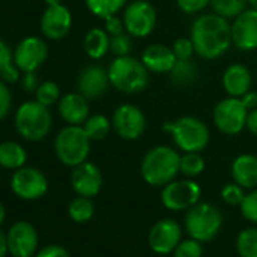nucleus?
Here are the masks:
<instances>
[{"label":"nucleus","instance_id":"47","mask_svg":"<svg viewBox=\"0 0 257 257\" xmlns=\"http://www.w3.org/2000/svg\"><path fill=\"white\" fill-rule=\"evenodd\" d=\"M8 251V237L0 231V257H5Z\"/></svg>","mask_w":257,"mask_h":257},{"label":"nucleus","instance_id":"40","mask_svg":"<svg viewBox=\"0 0 257 257\" xmlns=\"http://www.w3.org/2000/svg\"><path fill=\"white\" fill-rule=\"evenodd\" d=\"M176 2L179 10L185 14H198L210 5V0H176Z\"/></svg>","mask_w":257,"mask_h":257},{"label":"nucleus","instance_id":"39","mask_svg":"<svg viewBox=\"0 0 257 257\" xmlns=\"http://www.w3.org/2000/svg\"><path fill=\"white\" fill-rule=\"evenodd\" d=\"M171 49H173L177 61L192 59V56L195 53V47H194V43H192L191 37L189 38H177Z\"/></svg>","mask_w":257,"mask_h":257},{"label":"nucleus","instance_id":"2","mask_svg":"<svg viewBox=\"0 0 257 257\" xmlns=\"http://www.w3.org/2000/svg\"><path fill=\"white\" fill-rule=\"evenodd\" d=\"M180 173V155L168 146H156L141 162V176L150 186H165Z\"/></svg>","mask_w":257,"mask_h":257},{"label":"nucleus","instance_id":"34","mask_svg":"<svg viewBox=\"0 0 257 257\" xmlns=\"http://www.w3.org/2000/svg\"><path fill=\"white\" fill-rule=\"evenodd\" d=\"M35 97H37V101L43 103L44 106H52L55 104L56 101H59L61 98V91H59V86L52 82V80H47V82H43L38 85L37 91H35Z\"/></svg>","mask_w":257,"mask_h":257},{"label":"nucleus","instance_id":"32","mask_svg":"<svg viewBox=\"0 0 257 257\" xmlns=\"http://www.w3.org/2000/svg\"><path fill=\"white\" fill-rule=\"evenodd\" d=\"M68 215L74 222H86L94 215V204L88 197H77L68 206Z\"/></svg>","mask_w":257,"mask_h":257},{"label":"nucleus","instance_id":"49","mask_svg":"<svg viewBox=\"0 0 257 257\" xmlns=\"http://www.w3.org/2000/svg\"><path fill=\"white\" fill-rule=\"evenodd\" d=\"M44 2L47 4V7H52V5H59L62 0H44Z\"/></svg>","mask_w":257,"mask_h":257},{"label":"nucleus","instance_id":"36","mask_svg":"<svg viewBox=\"0 0 257 257\" xmlns=\"http://www.w3.org/2000/svg\"><path fill=\"white\" fill-rule=\"evenodd\" d=\"M239 207H240L242 216L246 221H249L252 224H257V189L245 194V197H243Z\"/></svg>","mask_w":257,"mask_h":257},{"label":"nucleus","instance_id":"11","mask_svg":"<svg viewBox=\"0 0 257 257\" xmlns=\"http://www.w3.org/2000/svg\"><path fill=\"white\" fill-rule=\"evenodd\" d=\"M112 127L119 138L135 141L144 134L147 127V118L138 106L124 103L115 109L112 116Z\"/></svg>","mask_w":257,"mask_h":257},{"label":"nucleus","instance_id":"6","mask_svg":"<svg viewBox=\"0 0 257 257\" xmlns=\"http://www.w3.org/2000/svg\"><path fill=\"white\" fill-rule=\"evenodd\" d=\"M16 128L28 141L44 140L52 128V115L47 106L40 101H26L16 112Z\"/></svg>","mask_w":257,"mask_h":257},{"label":"nucleus","instance_id":"41","mask_svg":"<svg viewBox=\"0 0 257 257\" xmlns=\"http://www.w3.org/2000/svg\"><path fill=\"white\" fill-rule=\"evenodd\" d=\"M10 109H11V91L7 82L0 79V121L10 113Z\"/></svg>","mask_w":257,"mask_h":257},{"label":"nucleus","instance_id":"43","mask_svg":"<svg viewBox=\"0 0 257 257\" xmlns=\"http://www.w3.org/2000/svg\"><path fill=\"white\" fill-rule=\"evenodd\" d=\"M35 257H70V254L61 245H47Z\"/></svg>","mask_w":257,"mask_h":257},{"label":"nucleus","instance_id":"18","mask_svg":"<svg viewBox=\"0 0 257 257\" xmlns=\"http://www.w3.org/2000/svg\"><path fill=\"white\" fill-rule=\"evenodd\" d=\"M103 186V176L100 168L85 161L83 164L74 167L71 173V188L80 197L92 198L95 197Z\"/></svg>","mask_w":257,"mask_h":257},{"label":"nucleus","instance_id":"42","mask_svg":"<svg viewBox=\"0 0 257 257\" xmlns=\"http://www.w3.org/2000/svg\"><path fill=\"white\" fill-rule=\"evenodd\" d=\"M104 31L110 35V37H115V35H119V34H124L125 28H124V23L121 19H118L116 16H112V17H107L104 19Z\"/></svg>","mask_w":257,"mask_h":257},{"label":"nucleus","instance_id":"50","mask_svg":"<svg viewBox=\"0 0 257 257\" xmlns=\"http://www.w3.org/2000/svg\"><path fill=\"white\" fill-rule=\"evenodd\" d=\"M248 4L251 5V8H252V10H255V11H257V0H248Z\"/></svg>","mask_w":257,"mask_h":257},{"label":"nucleus","instance_id":"35","mask_svg":"<svg viewBox=\"0 0 257 257\" xmlns=\"http://www.w3.org/2000/svg\"><path fill=\"white\" fill-rule=\"evenodd\" d=\"M174 257H203L201 242L194 237L182 239L174 249Z\"/></svg>","mask_w":257,"mask_h":257},{"label":"nucleus","instance_id":"12","mask_svg":"<svg viewBox=\"0 0 257 257\" xmlns=\"http://www.w3.org/2000/svg\"><path fill=\"white\" fill-rule=\"evenodd\" d=\"M47 188L49 183L46 176L37 168L22 167L16 170L11 179V189L22 200H38L47 192Z\"/></svg>","mask_w":257,"mask_h":257},{"label":"nucleus","instance_id":"33","mask_svg":"<svg viewBox=\"0 0 257 257\" xmlns=\"http://www.w3.org/2000/svg\"><path fill=\"white\" fill-rule=\"evenodd\" d=\"M206 162L197 152H188L180 156V173L186 177H197L204 171Z\"/></svg>","mask_w":257,"mask_h":257},{"label":"nucleus","instance_id":"10","mask_svg":"<svg viewBox=\"0 0 257 257\" xmlns=\"http://www.w3.org/2000/svg\"><path fill=\"white\" fill-rule=\"evenodd\" d=\"M201 197V188L197 182L191 179H183V180H173L168 185L164 186L161 200L162 204L168 210L180 212V210H188L194 204L200 201Z\"/></svg>","mask_w":257,"mask_h":257},{"label":"nucleus","instance_id":"3","mask_svg":"<svg viewBox=\"0 0 257 257\" xmlns=\"http://www.w3.org/2000/svg\"><path fill=\"white\" fill-rule=\"evenodd\" d=\"M110 85L124 94H137L149 85V70L143 61L127 55L116 56L107 68Z\"/></svg>","mask_w":257,"mask_h":257},{"label":"nucleus","instance_id":"38","mask_svg":"<svg viewBox=\"0 0 257 257\" xmlns=\"http://www.w3.org/2000/svg\"><path fill=\"white\" fill-rule=\"evenodd\" d=\"M221 197L230 206H240V203L245 197V192H243V188L234 182V183H227L221 189Z\"/></svg>","mask_w":257,"mask_h":257},{"label":"nucleus","instance_id":"29","mask_svg":"<svg viewBox=\"0 0 257 257\" xmlns=\"http://www.w3.org/2000/svg\"><path fill=\"white\" fill-rule=\"evenodd\" d=\"M170 77L176 85L188 86L191 85L197 77V67L192 62V59L188 61H177L173 70L170 71Z\"/></svg>","mask_w":257,"mask_h":257},{"label":"nucleus","instance_id":"19","mask_svg":"<svg viewBox=\"0 0 257 257\" xmlns=\"http://www.w3.org/2000/svg\"><path fill=\"white\" fill-rule=\"evenodd\" d=\"M110 85L109 74L103 67L98 65H91L86 67L77 80V88L79 92L86 97L88 100H94L101 97Z\"/></svg>","mask_w":257,"mask_h":257},{"label":"nucleus","instance_id":"20","mask_svg":"<svg viewBox=\"0 0 257 257\" xmlns=\"http://www.w3.org/2000/svg\"><path fill=\"white\" fill-rule=\"evenodd\" d=\"M58 109L62 119L73 125H82L89 116L88 98L80 92H68L62 95L59 98Z\"/></svg>","mask_w":257,"mask_h":257},{"label":"nucleus","instance_id":"8","mask_svg":"<svg viewBox=\"0 0 257 257\" xmlns=\"http://www.w3.org/2000/svg\"><path fill=\"white\" fill-rule=\"evenodd\" d=\"M248 112L240 97L228 95L216 103L213 109V124L224 135H239L246 128Z\"/></svg>","mask_w":257,"mask_h":257},{"label":"nucleus","instance_id":"26","mask_svg":"<svg viewBox=\"0 0 257 257\" xmlns=\"http://www.w3.org/2000/svg\"><path fill=\"white\" fill-rule=\"evenodd\" d=\"M0 79L7 83H16L20 79V70L14 62V55L2 40H0Z\"/></svg>","mask_w":257,"mask_h":257},{"label":"nucleus","instance_id":"7","mask_svg":"<svg viewBox=\"0 0 257 257\" xmlns=\"http://www.w3.org/2000/svg\"><path fill=\"white\" fill-rule=\"evenodd\" d=\"M222 216L219 210L209 203H197L185 215V230L189 237L200 242H209L219 233Z\"/></svg>","mask_w":257,"mask_h":257},{"label":"nucleus","instance_id":"17","mask_svg":"<svg viewBox=\"0 0 257 257\" xmlns=\"http://www.w3.org/2000/svg\"><path fill=\"white\" fill-rule=\"evenodd\" d=\"M73 25V16L62 4L47 7L41 17V32L46 38L58 41L68 35Z\"/></svg>","mask_w":257,"mask_h":257},{"label":"nucleus","instance_id":"4","mask_svg":"<svg viewBox=\"0 0 257 257\" xmlns=\"http://www.w3.org/2000/svg\"><path fill=\"white\" fill-rule=\"evenodd\" d=\"M164 131L171 135L174 144L185 153H200L210 141L209 127L195 116H180L173 122H165Z\"/></svg>","mask_w":257,"mask_h":257},{"label":"nucleus","instance_id":"24","mask_svg":"<svg viewBox=\"0 0 257 257\" xmlns=\"http://www.w3.org/2000/svg\"><path fill=\"white\" fill-rule=\"evenodd\" d=\"M83 49L91 59H101L110 50V35L104 29L94 28L85 35Z\"/></svg>","mask_w":257,"mask_h":257},{"label":"nucleus","instance_id":"21","mask_svg":"<svg viewBox=\"0 0 257 257\" xmlns=\"http://www.w3.org/2000/svg\"><path fill=\"white\" fill-rule=\"evenodd\" d=\"M141 61L152 73H170L177 62V58L171 47L164 44H152L149 46L141 56Z\"/></svg>","mask_w":257,"mask_h":257},{"label":"nucleus","instance_id":"27","mask_svg":"<svg viewBox=\"0 0 257 257\" xmlns=\"http://www.w3.org/2000/svg\"><path fill=\"white\" fill-rule=\"evenodd\" d=\"M86 8L98 19L116 16L127 4V0H85Z\"/></svg>","mask_w":257,"mask_h":257},{"label":"nucleus","instance_id":"44","mask_svg":"<svg viewBox=\"0 0 257 257\" xmlns=\"http://www.w3.org/2000/svg\"><path fill=\"white\" fill-rule=\"evenodd\" d=\"M240 100H242V103L245 104V107H246L248 110H252V109L257 107V92L248 91V92H245V94L240 97Z\"/></svg>","mask_w":257,"mask_h":257},{"label":"nucleus","instance_id":"46","mask_svg":"<svg viewBox=\"0 0 257 257\" xmlns=\"http://www.w3.org/2000/svg\"><path fill=\"white\" fill-rule=\"evenodd\" d=\"M23 85H25V88H26L28 91H37V88H38V80H37L35 71H34V73H25Z\"/></svg>","mask_w":257,"mask_h":257},{"label":"nucleus","instance_id":"5","mask_svg":"<svg viewBox=\"0 0 257 257\" xmlns=\"http://www.w3.org/2000/svg\"><path fill=\"white\" fill-rule=\"evenodd\" d=\"M91 152V140L82 125L68 124L55 138L56 158L67 167L83 164Z\"/></svg>","mask_w":257,"mask_h":257},{"label":"nucleus","instance_id":"9","mask_svg":"<svg viewBox=\"0 0 257 257\" xmlns=\"http://www.w3.org/2000/svg\"><path fill=\"white\" fill-rule=\"evenodd\" d=\"M122 23L128 35L134 38H146L155 31L158 14L155 7L147 0H134L124 10Z\"/></svg>","mask_w":257,"mask_h":257},{"label":"nucleus","instance_id":"30","mask_svg":"<svg viewBox=\"0 0 257 257\" xmlns=\"http://www.w3.org/2000/svg\"><path fill=\"white\" fill-rule=\"evenodd\" d=\"M236 249L240 257H257V228H243L236 237Z\"/></svg>","mask_w":257,"mask_h":257},{"label":"nucleus","instance_id":"25","mask_svg":"<svg viewBox=\"0 0 257 257\" xmlns=\"http://www.w3.org/2000/svg\"><path fill=\"white\" fill-rule=\"evenodd\" d=\"M26 150L20 144L14 141H5L0 144V167L8 170H19L26 164Z\"/></svg>","mask_w":257,"mask_h":257},{"label":"nucleus","instance_id":"14","mask_svg":"<svg viewBox=\"0 0 257 257\" xmlns=\"http://www.w3.org/2000/svg\"><path fill=\"white\" fill-rule=\"evenodd\" d=\"M47 44L38 37H26L14 52V62L23 73L37 71L47 59Z\"/></svg>","mask_w":257,"mask_h":257},{"label":"nucleus","instance_id":"22","mask_svg":"<svg viewBox=\"0 0 257 257\" xmlns=\"http://www.w3.org/2000/svg\"><path fill=\"white\" fill-rule=\"evenodd\" d=\"M251 73L242 64H231L222 74V86L231 97H242L251 88Z\"/></svg>","mask_w":257,"mask_h":257},{"label":"nucleus","instance_id":"28","mask_svg":"<svg viewBox=\"0 0 257 257\" xmlns=\"http://www.w3.org/2000/svg\"><path fill=\"white\" fill-rule=\"evenodd\" d=\"M110 125H112V122L109 121V118L101 115V113H95V115L88 116V119L82 124V127L85 128V132L91 141L104 140L110 131Z\"/></svg>","mask_w":257,"mask_h":257},{"label":"nucleus","instance_id":"45","mask_svg":"<svg viewBox=\"0 0 257 257\" xmlns=\"http://www.w3.org/2000/svg\"><path fill=\"white\" fill-rule=\"evenodd\" d=\"M246 128L248 132L257 137V107L248 112V118H246Z\"/></svg>","mask_w":257,"mask_h":257},{"label":"nucleus","instance_id":"1","mask_svg":"<svg viewBox=\"0 0 257 257\" xmlns=\"http://www.w3.org/2000/svg\"><path fill=\"white\" fill-rule=\"evenodd\" d=\"M191 40L200 58L207 61L218 59L233 44L231 25L228 19L218 14H201L192 23Z\"/></svg>","mask_w":257,"mask_h":257},{"label":"nucleus","instance_id":"48","mask_svg":"<svg viewBox=\"0 0 257 257\" xmlns=\"http://www.w3.org/2000/svg\"><path fill=\"white\" fill-rule=\"evenodd\" d=\"M5 218H7V210H5V206L0 203V225L4 224Z\"/></svg>","mask_w":257,"mask_h":257},{"label":"nucleus","instance_id":"31","mask_svg":"<svg viewBox=\"0 0 257 257\" xmlns=\"http://www.w3.org/2000/svg\"><path fill=\"white\" fill-rule=\"evenodd\" d=\"M248 0H210V7L215 14L224 19H236L245 11Z\"/></svg>","mask_w":257,"mask_h":257},{"label":"nucleus","instance_id":"37","mask_svg":"<svg viewBox=\"0 0 257 257\" xmlns=\"http://www.w3.org/2000/svg\"><path fill=\"white\" fill-rule=\"evenodd\" d=\"M132 35L119 34L110 37V52L116 56H127L132 52Z\"/></svg>","mask_w":257,"mask_h":257},{"label":"nucleus","instance_id":"13","mask_svg":"<svg viewBox=\"0 0 257 257\" xmlns=\"http://www.w3.org/2000/svg\"><path fill=\"white\" fill-rule=\"evenodd\" d=\"M149 246L156 254H170L174 252L176 246L182 240V227L177 221L165 218L158 221L149 233Z\"/></svg>","mask_w":257,"mask_h":257},{"label":"nucleus","instance_id":"16","mask_svg":"<svg viewBox=\"0 0 257 257\" xmlns=\"http://www.w3.org/2000/svg\"><path fill=\"white\" fill-rule=\"evenodd\" d=\"M7 237L8 249L14 257H32L38 248V233L31 222H16Z\"/></svg>","mask_w":257,"mask_h":257},{"label":"nucleus","instance_id":"15","mask_svg":"<svg viewBox=\"0 0 257 257\" xmlns=\"http://www.w3.org/2000/svg\"><path fill=\"white\" fill-rule=\"evenodd\" d=\"M231 43L242 52L257 49V11L245 10L231 25Z\"/></svg>","mask_w":257,"mask_h":257},{"label":"nucleus","instance_id":"23","mask_svg":"<svg viewBox=\"0 0 257 257\" xmlns=\"http://www.w3.org/2000/svg\"><path fill=\"white\" fill-rule=\"evenodd\" d=\"M231 177L243 189H254L257 186V156L239 155L231 164Z\"/></svg>","mask_w":257,"mask_h":257}]
</instances>
